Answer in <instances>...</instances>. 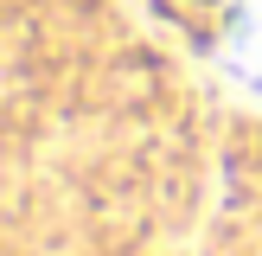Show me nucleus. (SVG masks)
I'll use <instances>...</instances> for the list:
<instances>
[{
  "mask_svg": "<svg viewBox=\"0 0 262 256\" xmlns=\"http://www.w3.org/2000/svg\"><path fill=\"white\" fill-rule=\"evenodd\" d=\"M224 64L250 83H262V0H237L230 32H224Z\"/></svg>",
  "mask_w": 262,
  "mask_h": 256,
  "instance_id": "obj_1",
  "label": "nucleus"
}]
</instances>
